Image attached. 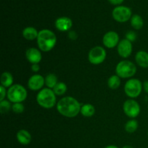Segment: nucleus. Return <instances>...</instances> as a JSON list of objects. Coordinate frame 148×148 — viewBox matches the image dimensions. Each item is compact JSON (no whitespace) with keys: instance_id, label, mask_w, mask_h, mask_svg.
<instances>
[{"instance_id":"nucleus-1","label":"nucleus","mask_w":148,"mask_h":148,"mask_svg":"<svg viewBox=\"0 0 148 148\" xmlns=\"http://www.w3.org/2000/svg\"><path fill=\"white\" fill-rule=\"evenodd\" d=\"M80 103L72 96H66L58 101L56 109L61 115L67 118H73L80 113Z\"/></svg>"},{"instance_id":"nucleus-2","label":"nucleus","mask_w":148,"mask_h":148,"mask_svg":"<svg viewBox=\"0 0 148 148\" xmlns=\"http://www.w3.org/2000/svg\"><path fill=\"white\" fill-rule=\"evenodd\" d=\"M57 39L53 31L48 29H43L39 31L37 38V43L41 51L48 52L54 48Z\"/></svg>"},{"instance_id":"nucleus-3","label":"nucleus","mask_w":148,"mask_h":148,"mask_svg":"<svg viewBox=\"0 0 148 148\" xmlns=\"http://www.w3.org/2000/svg\"><path fill=\"white\" fill-rule=\"evenodd\" d=\"M36 101L38 104L42 108L49 109L54 106L56 103V95L50 88H43L37 94Z\"/></svg>"},{"instance_id":"nucleus-4","label":"nucleus","mask_w":148,"mask_h":148,"mask_svg":"<svg viewBox=\"0 0 148 148\" xmlns=\"http://www.w3.org/2000/svg\"><path fill=\"white\" fill-rule=\"evenodd\" d=\"M7 98L11 103H22L26 99L27 92L25 88L20 84L12 85L7 90Z\"/></svg>"},{"instance_id":"nucleus-5","label":"nucleus","mask_w":148,"mask_h":148,"mask_svg":"<svg viewBox=\"0 0 148 148\" xmlns=\"http://www.w3.org/2000/svg\"><path fill=\"white\" fill-rule=\"evenodd\" d=\"M137 72V66L129 60L119 62L116 67V73L120 78H130L134 76Z\"/></svg>"},{"instance_id":"nucleus-6","label":"nucleus","mask_w":148,"mask_h":148,"mask_svg":"<svg viewBox=\"0 0 148 148\" xmlns=\"http://www.w3.org/2000/svg\"><path fill=\"white\" fill-rule=\"evenodd\" d=\"M143 85L141 81L138 79H130L124 85V92L128 97L131 98H137L141 94Z\"/></svg>"},{"instance_id":"nucleus-7","label":"nucleus","mask_w":148,"mask_h":148,"mask_svg":"<svg viewBox=\"0 0 148 148\" xmlns=\"http://www.w3.org/2000/svg\"><path fill=\"white\" fill-rule=\"evenodd\" d=\"M106 58V51L102 46H95L90 49L88 53V60L92 64H102Z\"/></svg>"},{"instance_id":"nucleus-8","label":"nucleus","mask_w":148,"mask_h":148,"mask_svg":"<svg viewBox=\"0 0 148 148\" xmlns=\"http://www.w3.org/2000/svg\"><path fill=\"white\" fill-rule=\"evenodd\" d=\"M112 16L116 21L119 23H125L132 17V10L125 6H119L114 9Z\"/></svg>"},{"instance_id":"nucleus-9","label":"nucleus","mask_w":148,"mask_h":148,"mask_svg":"<svg viewBox=\"0 0 148 148\" xmlns=\"http://www.w3.org/2000/svg\"><path fill=\"white\" fill-rule=\"evenodd\" d=\"M124 112L130 118H136L140 113V106L133 99H129L124 102L123 106Z\"/></svg>"},{"instance_id":"nucleus-10","label":"nucleus","mask_w":148,"mask_h":148,"mask_svg":"<svg viewBox=\"0 0 148 148\" xmlns=\"http://www.w3.org/2000/svg\"><path fill=\"white\" fill-rule=\"evenodd\" d=\"M119 43V36L115 31H108L103 38V43L108 49H114Z\"/></svg>"},{"instance_id":"nucleus-11","label":"nucleus","mask_w":148,"mask_h":148,"mask_svg":"<svg viewBox=\"0 0 148 148\" xmlns=\"http://www.w3.org/2000/svg\"><path fill=\"white\" fill-rule=\"evenodd\" d=\"M132 43L127 38L120 40L117 46V51L122 58L129 57L132 53Z\"/></svg>"},{"instance_id":"nucleus-12","label":"nucleus","mask_w":148,"mask_h":148,"mask_svg":"<svg viewBox=\"0 0 148 148\" xmlns=\"http://www.w3.org/2000/svg\"><path fill=\"white\" fill-rule=\"evenodd\" d=\"M45 85V78L40 75H34L30 77L27 82V87L31 90L36 91L42 89Z\"/></svg>"},{"instance_id":"nucleus-13","label":"nucleus","mask_w":148,"mask_h":148,"mask_svg":"<svg viewBox=\"0 0 148 148\" xmlns=\"http://www.w3.org/2000/svg\"><path fill=\"white\" fill-rule=\"evenodd\" d=\"M26 58L27 61L32 64H38L42 59V54L38 49L36 48H29L27 49L25 53Z\"/></svg>"},{"instance_id":"nucleus-14","label":"nucleus","mask_w":148,"mask_h":148,"mask_svg":"<svg viewBox=\"0 0 148 148\" xmlns=\"http://www.w3.org/2000/svg\"><path fill=\"white\" fill-rule=\"evenodd\" d=\"M55 26L56 29L60 31H68L72 27V21L70 18L67 17H61L56 20Z\"/></svg>"},{"instance_id":"nucleus-15","label":"nucleus","mask_w":148,"mask_h":148,"mask_svg":"<svg viewBox=\"0 0 148 148\" xmlns=\"http://www.w3.org/2000/svg\"><path fill=\"white\" fill-rule=\"evenodd\" d=\"M17 141L23 145H29L31 142L32 137L30 133L25 130H20L17 132L16 134Z\"/></svg>"},{"instance_id":"nucleus-16","label":"nucleus","mask_w":148,"mask_h":148,"mask_svg":"<svg viewBox=\"0 0 148 148\" xmlns=\"http://www.w3.org/2000/svg\"><path fill=\"white\" fill-rule=\"evenodd\" d=\"M135 61L142 68H148V53L145 51H140L136 53Z\"/></svg>"},{"instance_id":"nucleus-17","label":"nucleus","mask_w":148,"mask_h":148,"mask_svg":"<svg viewBox=\"0 0 148 148\" xmlns=\"http://www.w3.org/2000/svg\"><path fill=\"white\" fill-rule=\"evenodd\" d=\"M39 32L33 27H27L23 30V36L27 40L37 39Z\"/></svg>"},{"instance_id":"nucleus-18","label":"nucleus","mask_w":148,"mask_h":148,"mask_svg":"<svg viewBox=\"0 0 148 148\" xmlns=\"http://www.w3.org/2000/svg\"><path fill=\"white\" fill-rule=\"evenodd\" d=\"M1 85L4 88H10L13 85V76L10 72H4L1 75Z\"/></svg>"},{"instance_id":"nucleus-19","label":"nucleus","mask_w":148,"mask_h":148,"mask_svg":"<svg viewBox=\"0 0 148 148\" xmlns=\"http://www.w3.org/2000/svg\"><path fill=\"white\" fill-rule=\"evenodd\" d=\"M95 107L90 103L84 104L81 106L80 113L83 116L91 117L95 114Z\"/></svg>"},{"instance_id":"nucleus-20","label":"nucleus","mask_w":148,"mask_h":148,"mask_svg":"<svg viewBox=\"0 0 148 148\" xmlns=\"http://www.w3.org/2000/svg\"><path fill=\"white\" fill-rule=\"evenodd\" d=\"M131 25L135 30H140L144 25L143 17L139 14H134L131 17Z\"/></svg>"},{"instance_id":"nucleus-21","label":"nucleus","mask_w":148,"mask_h":148,"mask_svg":"<svg viewBox=\"0 0 148 148\" xmlns=\"http://www.w3.org/2000/svg\"><path fill=\"white\" fill-rule=\"evenodd\" d=\"M58 82V78L55 74H48L45 77V85L48 88L53 90Z\"/></svg>"},{"instance_id":"nucleus-22","label":"nucleus","mask_w":148,"mask_h":148,"mask_svg":"<svg viewBox=\"0 0 148 148\" xmlns=\"http://www.w3.org/2000/svg\"><path fill=\"white\" fill-rule=\"evenodd\" d=\"M121 85V78L117 75H112L108 79V88L112 90H116L119 88Z\"/></svg>"},{"instance_id":"nucleus-23","label":"nucleus","mask_w":148,"mask_h":148,"mask_svg":"<svg viewBox=\"0 0 148 148\" xmlns=\"http://www.w3.org/2000/svg\"><path fill=\"white\" fill-rule=\"evenodd\" d=\"M138 125L139 124L137 120L131 119L126 123L125 126H124V129H125V131L127 132L132 134V133L134 132L137 130Z\"/></svg>"},{"instance_id":"nucleus-24","label":"nucleus","mask_w":148,"mask_h":148,"mask_svg":"<svg viewBox=\"0 0 148 148\" xmlns=\"http://www.w3.org/2000/svg\"><path fill=\"white\" fill-rule=\"evenodd\" d=\"M67 86L64 82H58L56 86L53 88V90L56 95H62L66 92Z\"/></svg>"},{"instance_id":"nucleus-25","label":"nucleus","mask_w":148,"mask_h":148,"mask_svg":"<svg viewBox=\"0 0 148 148\" xmlns=\"http://www.w3.org/2000/svg\"><path fill=\"white\" fill-rule=\"evenodd\" d=\"M12 105H11L10 101L4 100V101H0V112L1 114H4L9 112L10 109H12Z\"/></svg>"},{"instance_id":"nucleus-26","label":"nucleus","mask_w":148,"mask_h":148,"mask_svg":"<svg viewBox=\"0 0 148 148\" xmlns=\"http://www.w3.org/2000/svg\"><path fill=\"white\" fill-rule=\"evenodd\" d=\"M24 109L25 107L22 103H13L12 106V110L15 114H21L24 111Z\"/></svg>"},{"instance_id":"nucleus-27","label":"nucleus","mask_w":148,"mask_h":148,"mask_svg":"<svg viewBox=\"0 0 148 148\" xmlns=\"http://www.w3.org/2000/svg\"><path fill=\"white\" fill-rule=\"evenodd\" d=\"M126 38L130 40V41L134 42L137 39V34H136L135 32L130 30V31H128L126 33Z\"/></svg>"},{"instance_id":"nucleus-28","label":"nucleus","mask_w":148,"mask_h":148,"mask_svg":"<svg viewBox=\"0 0 148 148\" xmlns=\"http://www.w3.org/2000/svg\"><path fill=\"white\" fill-rule=\"evenodd\" d=\"M0 90H1V96H0V101H4L5 100L6 95H7V91L6 90V88H4V86L1 85L0 86Z\"/></svg>"},{"instance_id":"nucleus-29","label":"nucleus","mask_w":148,"mask_h":148,"mask_svg":"<svg viewBox=\"0 0 148 148\" xmlns=\"http://www.w3.org/2000/svg\"><path fill=\"white\" fill-rule=\"evenodd\" d=\"M31 69L33 72H37L40 70V66L38 64H33L31 66Z\"/></svg>"},{"instance_id":"nucleus-30","label":"nucleus","mask_w":148,"mask_h":148,"mask_svg":"<svg viewBox=\"0 0 148 148\" xmlns=\"http://www.w3.org/2000/svg\"><path fill=\"white\" fill-rule=\"evenodd\" d=\"M108 1L114 5H119V4H121L124 1V0H108Z\"/></svg>"},{"instance_id":"nucleus-31","label":"nucleus","mask_w":148,"mask_h":148,"mask_svg":"<svg viewBox=\"0 0 148 148\" xmlns=\"http://www.w3.org/2000/svg\"><path fill=\"white\" fill-rule=\"evenodd\" d=\"M69 38L72 40H75L77 38V34L75 31H70L69 33Z\"/></svg>"},{"instance_id":"nucleus-32","label":"nucleus","mask_w":148,"mask_h":148,"mask_svg":"<svg viewBox=\"0 0 148 148\" xmlns=\"http://www.w3.org/2000/svg\"><path fill=\"white\" fill-rule=\"evenodd\" d=\"M143 90H145V92L148 94V80L145 81V82H143Z\"/></svg>"},{"instance_id":"nucleus-33","label":"nucleus","mask_w":148,"mask_h":148,"mask_svg":"<svg viewBox=\"0 0 148 148\" xmlns=\"http://www.w3.org/2000/svg\"><path fill=\"white\" fill-rule=\"evenodd\" d=\"M104 148H119V147L116 145H108V146H106V147Z\"/></svg>"},{"instance_id":"nucleus-34","label":"nucleus","mask_w":148,"mask_h":148,"mask_svg":"<svg viewBox=\"0 0 148 148\" xmlns=\"http://www.w3.org/2000/svg\"><path fill=\"white\" fill-rule=\"evenodd\" d=\"M122 148H134V147L131 145H125V146H124Z\"/></svg>"}]
</instances>
